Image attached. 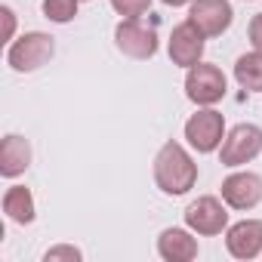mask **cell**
<instances>
[{"instance_id":"5bb4252c","label":"cell","mask_w":262,"mask_h":262,"mask_svg":"<svg viewBox=\"0 0 262 262\" xmlns=\"http://www.w3.org/2000/svg\"><path fill=\"white\" fill-rule=\"evenodd\" d=\"M4 213H7V219H13L19 225H31L34 216H37L34 194L25 185H10L7 194H4Z\"/></svg>"},{"instance_id":"ffe728a7","label":"cell","mask_w":262,"mask_h":262,"mask_svg":"<svg viewBox=\"0 0 262 262\" xmlns=\"http://www.w3.org/2000/svg\"><path fill=\"white\" fill-rule=\"evenodd\" d=\"M0 16H4V22H7L4 40H13V31H16V16H13V10H10V7H0Z\"/></svg>"},{"instance_id":"9c48e42d","label":"cell","mask_w":262,"mask_h":262,"mask_svg":"<svg viewBox=\"0 0 262 262\" xmlns=\"http://www.w3.org/2000/svg\"><path fill=\"white\" fill-rule=\"evenodd\" d=\"M207 37L185 19V22H179L176 28H173V34H170V40H167V53H170V62L173 65H179V68H191V65H198V62H204V43Z\"/></svg>"},{"instance_id":"4fadbf2b","label":"cell","mask_w":262,"mask_h":262,"mask_svg":"<svg viewBox=\"0 0 262 262\" xmlns=\"http://www.w3.org/2000/svg\"><path fill=\"white\" fill-rule=\"evenodd\" d=\"M28 167H31V145H28V139L16 136V133L4 136V142H0V176L16 179Z\"/></svg>"},{"instance_id":"5b68a950","label":"cell","mask_w":262,"mask_h":262,"mask_svg":"<svg viewBox=\"0 0 262 262\" xmlns=\"http://www.w3.org/2000/svg\"><path fill=\"white\" fill-rule=\"evenodd\" d=\"M185 139H188V145L198 155L216 151L222 145V139H225V117H222V111H216L210 105V108H201L198 114H191L185 120Z\"/></svg>"},{"instance_id":"7c38bea8","label":"cell","mask_w":262,"mask_h":262,"mask_svg":"<svg viewBox=\"0 0 262 262\" xmlns=\"http://www.w3.org/2000/svg\"><path fill=\"white\" fill-rule=\"evenodd\" d=\"M158 256L167 262H191L198 259V237L191 228H164L158 237Z\"/></svg>"},{"instance_id":"7402d4cb","label":"cell","mask_w":262,"mask_h":262,"mask_svg":"<svg viewBox=\"0 0 262 262\" xmlns=\"http://www.w3.org/2000/svg\"><path fill=\"white\" fill-rule=\"evenodd\" d=\"M80 4H86V0H80Z\"/></svg>"},{"instance_id":"44dd1931","label":"cell","mask_w":262,"mask_h":262,"mask_svg":"<svg viewBox=\"0 0 262 262\" xmlns=\"http://www.w3.org/2000/svg\"><path fill=\"white\" fill-rule=\"evenodd\" d=\"M167 7H185V4H191V0H164Z\"/></svg>"},{"instance_id":"ac0fdd59","label":"cell","mask_w":262,"mask_h":262,"mask_svg":"<svg viewBox=\"0 0 262 262\" xmlns=\"http://www.w3.org/2000/svg\"><path fill=\"white\" fill-rule=\"evenodd\" d=\"M80 259H83V253L71 244H59L43 253V262H80Z\"/></svg>"},{"instance_id":"ba28073f","label":"cell","mask_w":262,"mask_h":262,"mask_svg":"<svg viewBox=\"0 0 262 262\" xmlns=\"http://www.w3.org/2000/svg\"><path fill=\"white\" fill-rule=\"evenodd\" d=\"M188 22L204 34V37H219L231 28L234 10L228 0H191L188 7Z\"/></svg>"},{"instance_id":"52a82bcc","label":"cell","mask_w":262,"mask_h":262,"mask_svg":"<svg viewBox=\"0 0 262 262\" xmlns=\"http://www.w3.org/2000/svg\"><path fill=\"white\" fill-rule=\"evenodd\" d=\"M114 43L129 59H151L158 53V31L142 19H120L114 28Z\"/></svg>"},{"instance_id":"7a4b0ae2","label":"cell","mask_w":262,"mask_h":262,"mask_svg":"<svg viewBox=\"0 0 262 262\" xmlns=\"http://www.w3.org/2000/svg\"><path fill=\"white\" fill-rule=\"evenodd\" d=\"M56 53V40L43 31H25L22 37L10 40L7 50V65L19 74H31L37 68H43Z\"/></svg>"},{"instance_id":"d6986e66","label":"cell","mask_w":262,"mask_h":262,"mask_svg":"<svg viewBox=\"0 0 262 262\" xmlns=\"http://www.w3.org/2000/svg\"><path fill=\"white\" fill-rule=\"evenodd\" d=\"M247 34H250V43H253V50H259V53H262V13H256V16L250 19V28H247Z\"/></svg>"},{"instance_id":"30bf717a","label":"cell","mask_w":262,"mask_h":262,"mask_svg":"<svg viewBox=\"0 0 262 262\" xmlns=\"http://www.w3.org/2000/svg\"><path fill=\"white\" fill-rule=\"evenodd\" d=\"M222 201L231 210H253L262 201V176L250 170H237L222 179Z\"/></svg>"},{"instance_id":"6da1fadb","label":"cell","mask_w":262,"mask_h":262,"mask_svg":"<svg viewBox=\"0 0 262 262\" xmlns=\"http://www.w3.org/2000/svg\"><path fill=\"white\" fill-rule=\"evenodd\" d=\"M155 182L164 194L179 198L188 194L198 182V164L191 161V155L179 145V142H164L161 151L155 155Z\"/></svg>"},{"instance_id":"8fae6325","label":"cell","mask_w":262,"mask_h":262,"mask_svg":"<svg viewBox=\"0 0 262 262\" xmlns=\"http://www.w3.org/2000/svg\"><path fill=\"white\" fill-rule=\"evenodd\" d=\"M225 247L234 259H256L262 253V219H241L225 228Z\"/></svg>"},{"instance_id":"9a60e30c","label":"cell","mask_w":262,"mask_h":262,"mask_svg":"<svg viewBox=\"0 0 262 262\" xmlns=\"http://www.w3.org/2000/svg\"><path fill=\"white\" fill-rule=\"evenodd\" d=\"M234 80L247 93H262V53L259 50L237 56V62H234Z\"/></svg>"},{"instance_id":"e0dca14e","label":"cell","mask_w":262,"mask_h":262,"mask_svg":"<svg viewBox=\"0 0 262 262\" xmlns=\"http://www.w3.org/2000/svg\"><path fill=\"white\" fill-rule=\"evenodd\" d=\"M111 10L123 19H142L151 10V0H111Z\"/></svg>"},{"instance_id":"277c9868","label":"cell","mask_w":262,"mask_h":262,"mask_svg":"<svg viewBox=\"0 0 262 262\" xmlns=\"http://www.w3.org/2000/svg\"><path fill=\"white\" fill-rule=\"evenodd\" d=\"M225 93H228V80H225L222 68H216L210 62H198V65L188 68V74H185V96L194 105L210 108V105L222 102Z\"/></svg>"},{"instance_id":"3957f363","label":"cell","mask_w":262,"mask_h":262,"mask_svg":"<svg viewBox=\"0 0 262 262\" xmlns=\"http://www.w3.org/2000/svg\"><path fill=\"white\" fill-rule=\"evenodd\" d=\"M259 151H262V126L237 123V126H231L225 133V139L219 145V161H222V167L237 170V167L256 161Z\"/></svg>"},{"instance_id":"2e32d148","label":"cell","mask_w":262,"mask_h":262,"mask_svg":"<svg viewBox=\"0 0 262 262\" xmlns=\"http://www.w3.org/2000/svg\"><path fill=\"white\" fill-rule=\"evenodd\" d=\"M43 16L56 25H65L77 16V7H80V0H43Z\"/></svg>"},{"instance_id":"8992f818","label":"cell","mask_w":262,"mask_h":262,"mask_svg":"<svg viewBox=\"0 0 262 262\" xmlns=\"http://www.w3.org/2000/svg\"><path fill=\"white\" fill-rule=\"evenodd\" d=\"M185 225L201 237H216L228 228V204L213 194H201L185 207Z\"/></svg>"}]
</instances>
